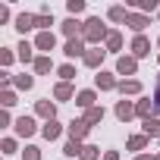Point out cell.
<instances>
[{
	"label": "cell",
	"instance_id": "cell-1",
	"mask_svg": "<svg viewBox=\"0 0 160 160\" xmlns=\"http://www.w3.org/2000/svg\"><path fill=\"white\" fill-rule=\"evenodd\" d=\"M107 35H110V28L101 22V16H91V19H85V28H82V41H85V44H91V47H101V41H107Z\"/></svg>",
	"mask_w": 160,
	"mask_h": 160
},
{
	"label": "cell",
	"instance_id": "cell-2",
	"mask_svg": "<svg viewBox=\"0 0 160 160\" xmlns=\"http://www.w3.org/2000/svg\"><path fill=\"white\" fill-rule=\"evenodd\" d=\"M66 132H69V138H72V141H82V144H85V138H88L91 126H88V122H85V116H82V119H72V122L66 126Z\"/></svg>",
	"mask_w": 160,
	"mask_h": 160
},
{
	"label": "cell",
	"instance_id": "cell-3",
	"mask_svg": "<svg viewBox=\"0 0 160 160\" xmlns=\"http://www.w3.org/2000/svg\"><path fill=\"white\" fill-rule=\"evenodd\" d=\"M13 129H16L19 138H32V135L38 132V122H35V116H19V119L13 122Z\"/></svg>",
	"mask_w": 160,
	"mask_h": 160
},
{
	"label": "cell",
	"instance_id": "cell-4",
	"mask_svg": "<svg viewBox=\"0 0 160 160\" xmlns=\"http://www.w3.org/2000/svg\"><path fill=\"white\" fill-rule=\"evenodd\" d=\"M94 88H98V91H116V88H119V82H116V75H113V72L101 69V72L94 75Z\"/></svg>",
	"mask_w": 160,
	"mask_h": 160
},
{
	"label": "cell",
	"instance_id": "cell-5",
	"mask_svg": "<svg viewBox=\"0 0 160 160\" xmlns=\"http://www.w3.org/2000/svg\"><path fill=\"white\" fill-rule=\"evenodd\" d=\"M135 72H138V60L132 53L116 57V75H135Z\"/></svg>",
	"mask_w": 160,
	"mask_h": 160
},
{
	"label": "cell",
	"instance_id": "cell-6",
	"mask_svg": "<svg viewBox=\"0 0 160 160\" xmlns=\"http://www.w3.org/2000/svg\"><path fill=\"white\" fill-rule=\"evenodd\" d=\"M135 116L144 122V119H151V116H157V104H154V98H141V101H135Z\"/></svg>",
	"mask_w": 160,
	"mask_h": 160
},
{
	"label": "cell",
	"instance_id": "cell-7",
	"mask_svg": "<svg viewBox=\"0 0 160 160\" xmlns=\"http://www.w3.org/2000/svg\"><path fill=\"white\" fill-rule=\"evenodd\" d=\"M85 50H88V47H85V41H82V38H69V41L63 44V57H66V60L85 57Z\"/></svg>",
	"mask_w": 160,
	"mask_h": 160
},
{
	"label": "cell",
	"instance_id": "cell-8",
	"mask_svg": "<svg viewBox=\"0 0 160 160\" xmlns=\"http://www.w3.org/2000/svg\"><path fill=\"white\" fill-rule=\"evenodd\" d=\"M129 50H132V57H135V60H144V57L151 53V41H148L144 35H135V38H132V44H129Z\"/></svg>",
	"mask_w": 160,
	"mask_h": 160
},
{
	"label": "cell",
	"instance_id": "cell-9",
	"mask_svg": "<svg viewBox=\"0 0 160 160\" xmlns=\"http://www.w3.org/2000/svg\"><path fill=\"white\" fill-rule=\"evenodd\" d=\"M104 57H107V50H104V47H88V50H85V57H82V63H85L88 69H101Z\"/></svg>",
	"mask_w": 160,
	"mask_h": 160
},
{
	"label": "cell",
	"instance_id": "cell-10",
	"mask_svg": "<svg viewBox=\"0 0 160 160\" xmlns=\"http://www.w3.org/2000/svg\"><path fill=\"white\" fill-rule=\"evenodd\" d=\"M32 28H38V13H19V16H16V32L25 35V32H32Z\"/></svg>",
	"mask_w": 160,
	"mask_h": 160
},
{
	"label": "cell",
	"instance_id": "cell-11",
	"mask_svg": "<svg viewBox=\"0 0 160 160\" xmlns=\"http://www.w3.org/2000/svg\"><path fill=\"white\" fill-rule=\"evenodd\" d=\"M126 25H129L135 35H144V28L151 25V19H148L144 13H132V10H129V19H126Z\"/></svg>",
	"mask_w": 160,
	"mask_h": 160
},
{
	"label": "cell",
	"instance_id": "cell-12",
	"mask_svg": "<svg viewBox=\"0 0 160 160\" xmlns=\"http://www.w3.org/2000/svg\"><path fill=\"white\" fill-rule=\"evenodd\" d=\"M35 47H38V50H44V53L50 57V50H57V35H53V32H38Z\"/></svg>",
	"mask_w": 160,
	"mask_h": 160
},
{
	"label": "cell",
	"instance_id": "cell-13",
	"mask_svg": "<svg viewBox=\"0 0 160 160\" xmlns=\"http://www.w3.org/2000/svg\"><path fill=\"white\" fill-rule=\"evenodd\" d=\"M35 113H38L44 122H50V119H57V104H53L50 98H44V101H38V104H35Z\"/></svg>",
	"mask_w": 160,
	"mask_h": 160
},
{
	"label": "cell",
	"instance_id": "cell-14",
	"mask_svg": "<svg viewBox=\"0 0 160 160\" xmlns=\"http://www.w3.org/2000/svg\"><path fill=\"white\" fill-rule=\"evenodd\" d=\"M113 113H116V119L119 122H129L132 116H135V101H116V107H113Z\"/></svg>",
	"mask_w": 160,
	"mask_h": 160
},
{
	"label": "cell",
	"instance_id": "cell-15",
	"mask_svg": "<svg viewBox=\"0 0 160 160\" xmlns=\"http://www.w3.org/2000/svg\"><path fill=\"white\" fill-rule=\"evenodd\" d=\"M82 28H85V22H78V19H72V16L63 19V25H60V32L66 35V41H69V38H82Z\"/></svg>",
	"mask_w": 160,
	"mask_h": 160
},
{
	"label": "cell",
	"instance_id": "cell-16",
	"mask_svg": "<svg viewBox=\"0 0 160 160\" xmlns=\"http://www.w3.org/2000/svg\"><path fill=\"white\" fill-rule=\"evenodd\" d=\"M75 107H82V110H91V107H98V91H94V88L78 91V94H75Z\"/></svg>",
	"mask_w": 160,
	"mask_h": 160
},
{
	"label": "cell",
	"instance_id": "cell-17",
	"mask_svg": "<svg viewBox=\"0 0 160 160\" xmlns=\"http://www.w3.org/2000/svg\"><path fill=\"white\" fill-rule=\"evenodd\" d=\"M53 101H75L72 82H57V85H53Z\"/></svg>",
	"mask_w": 160,
	"mask_h": 160
},
{
	"label": "cell",
	"instance_id": "cell-18",
	"mask_svg": "<svg viewBox=\"0 0 160 160\" xmlns=\"http://www.w3.org/2000/svg\"><path fill=\"white\" fill-rule=\"evenodd\" d=\"M116 91H119L122 98H135V94H141V82H138V78H122Z\"/></svg>",
	"mask_w": 160,
	"mask_h": 160
},
{
	"label": "cell",
	"instance_id": "cell-19",
	"mask_svg": "<svg viewBox=\"0 0 160 160\" xmlns=\"http://www.w3.org/2000/svg\"><path fill=\"white\" fill-rule=\"evenodd\" d=\"M35 50H38L35 44H28V41H19V47H16V57H19L22 63H35V60H38V57H35Z\"/></svg>",
	"mask_w": 160,
	"mask_h": 160
},
{
	"label": "cell",
	"instance_id": "cell-20",
	"mask_svg": "<svg viewBox=\"0 0 160 160\" xmlns=\"http://www.w3.org/2000/svg\"><path fill=\"white\" fill-rule=\"evenodd\" d=\"M41 135H44L47 141H57V138L63 135V126H60V119H50V122H44V126H41Z\"/></svg>",
	"mask_w": 160,
	"mask_h": 160
},
{
	"label": "cell",
	"instance_id": "cell-21",
	"mask_svg": "<svg viewBox=\"0 0 160 160\" xmlns=\"http://www.w3.org/2000/svg\"><path fill=\"white\" fill-rule=\"evenodd\" d=\"M104 50H107V53H119V50H122V35H119V32H110L107 41H104Z\"/></svg>",
	"mask_w": 160,
	"mask_h": 160
},
{
	"label": "cell",
	"instance_id": "cell-22",
	"mask_svg": "<svg viewBox=\"0 0 160 160\" xmlns=\"http://www.w3.org/2000/svg\"><path fill=\"white\" fill-rule=\"evenodd\" d=\"M104 116H107V110H104L101 104H98V107H91V110H85V122H88L91 129H94L98 122H104Z\"/></svg>",
	"mask_w": 160,
	"mask_h": 160
},
{
	"label": "cell",
	"instance_id": "cell-23",
	"mask_svg": "<svg viewBox=\"0 0 160 160\" xmlns=\"http://www.w3.org/2000/svg\"><path fill=\"white\" fill-rule=\"evenodd\" d=\"M141 135H148V138H160V119H157V116L144 119V122H141Z\"/></svg>",
	"mask_w": 160,
	"mask_h": 160
},
{
	"label": "cell",
	"instance_id": "cell-24",
	"mask_svg": "<svg viewBox=\"0 0 160 160\" xmlns=\"http://www.w3.org/2000/svg\"><path fill=\"white\" fill-rule=\"evenodd\" d=\"M32 66H35V72H38V75H47V72H53V60H50L47 53H41V57H38Z\"/></svg>",
	"mask_w": 160,
	"mask_h": 160
},
{
	"label": "cell",
	"instance_id": "cell-25",
	"mask_svg": "<svg viewBox=\"0 0 160 160\" xmlns=\"http://www.w3.org/2000/svg\"><path fill=\"white\" fill-rule=\"evenodd\" d=\"M13 85H16L19 91H32V88H35V75H28V72H22V75H13Z\"/></svg>",
	"mask_w": 160,
	"mask_h": 160
},
{
	"label": "cell",
	"instance_id": "cell-26",
	"mask_svg": "<svg viewBox=\"0 0 160 160\" xmlns=\"http://www.w3.org/2000/svg\"><path fill=\"white\" fill-rule=\"evenodd\" d=\"M148 141H151L148 135H132V138L126 141V148H129V151H135V154H141V151L148 148Z\"/></svg>",
	"mask_w": 160,
	"mask_h": 160
},
{
	"label": "cell",
	"instance_id": "cell-27",
	"mask_svg": "<svg viewBox=\"0 0 160 160\" xmlns=\"http://www.w3.org/2000/svg\"><path fill=\"white\" fill-rule=\"evenodd\" d=\"M132 7H135L138 13H144V16H148V13H154V10L160 13V3H157V0H132Z\"/></svg>",
	"mask_w": 160,
	"mask_h": 160
},
{
	"label": "cell",
	"instance_id": "cell-28",
	"mask_svg": "<svg viewBox=\"0 0 160 160\" xmlns=\"http://www.w3.org/2000/svg\"><path fill=\"white\" fill-rule=\"evenodd\" d=\"M107 19H110V22H126V19H129V10L116 3V7H110V10H107Z\"/></svg>",
	"mask_w": 160,
	"mask_h": 160
},
{
	"label": "cell",
	"instance_id": "cell-29",
	"mask_svg": "<svg viewBox=\"0 0 160 160\" xmlns=\"http://www.w3.org/2000/svg\"><path fill=\"white\" fill-rule=\"evenodd\" d=\"M82 148H85L82 141H72V138H69V141L63 144V154H66V157H82Z\"/></svg>",
	"mask_w": 160,
	"mask_h": 160
},
{
	"label": "cell",
	"instance_id": "cell-30",
	"mask_svg": "<svg viewBox=\"0 0 160 160\" xmlns=\"http://www.w3.org/2000/svg\"><path fill=\"white\" fill-rule=\"evenodd\" d=\"M78 160H104V157H101V148H98V144H85Z\"/></svg>",
	"mask_w": 160,
	"mask_h": 160
},
{
	"label": "cell",
	"instance_id": "cell-31",
	"mask_svg": "<svg viewBox=\"0 0 160 160\" xmlns=\"http://www.w3.org/2000/svg\"><path fill=\"white\" fill-rule=\"evenodd\" d=\"M57 75H60V82H72V78H75V66H72V63H63V66L57 69Z\"/></svg>",
	"mask_w": 160,
	"mask_h": 160
},
{
	"label": "cell",
	"instance_id": "cell-32",
	"mask_svg": "<svg viewBox=\"0 0 160 160\" xmlns=\"http://www.w3.org/2000/svg\"><path fill=\"white\" fill-rule=\"evenodd\" d=\"M0 104H3V110L16 107V91H13V88H7V91H0Z\"/></svg>",
	"mask_w": 160,
	"mask_h": 160
},
{
	"label": "cell",
	"instance_id": "cell-33",
	"mask_svg": "<svg viewBox=\"0 0 160 160\" xmlns=\"http://www.w3.org/2000/svg\"><path fill=\"white\" fill-rule=\"evenodd\" d=\"M53 25V13H38V32H50Z\"/></svg>",
	"mask_w": 160,
	"mask_h": 160
},
{
	"label": "cell",
	"instance_id": "cell-34",
	"mask_svg": "<svg viewBox=\"0 0 160 160\" xmlns=\"http://www.w3.org/2000/svg\"><path fill=\"white\" fill-rule=\"evenodd\" d=\"M13 60H19V57H16L10 47H0V66L7 69V66H13Z\"/></svg>",
	"mask_w": 160,
	"mask_h": 160
},
{
	"label": "cell",
	"instance_id": "cell-35",
	"mask_svg": "<svg viewBox=\"0 0 160 160\" xmlns=\"http://www.w3.org/2000/svg\"><path fill=\"white\" fill-rule=\"evenodd\" d=\"M66 10H69V16L75 19L78 13H85V0H69V3H66Z\"/></svg>",
	"mask_w": 160,
	"mask_h": 160
},
{
	"label": "cell",
	"instance_id": "cell-36",
	"mask_svg": "<svg viewBox=\"0 0 160 160\" xmlns=\"http://www.w3.org/2000/svg\"><path fill=\"white\" fill-rule=\"evenodd\" d=\"M0 151H3L7 157H10V154H16V151H19V144H16V138H3V141H0Z\"/></svg>",
	"mask_w": 160,
	"mask_h": 160
},
{
	"label": "cell",
	"instance_id": "cell-37",
	"mask_svg": "<svg viewBox=\"0 0 160 160\" xmlns=\"http://www.w3.org/2000/svg\"><path fill=\"white\" fill-rule=\"evenodd\" d=\"M22 160H41V148H35V144H25V151H22Z\"/></svg>",
	"mask_w": 160,
	"mask_h": 160
},
{
	"label": "cell",
	"instance_id": "cell-38",
	"mask_svg": "<svg viewBox=\"0 0 160 160\" xmlns=\"http://www.w3.org/2000/svg\"><path fill=\"white\" fill-rule=\"evenodd\" d=\"M154 104H157V113H160V75H157V82H154Z\"/></svg>",
	"mask_w": 160,
	"mask_h": 160
},
{
	"label": "cell",
	"instance_id": "cell-39",
	"mask_svg": "<svg viewBox=\"0 0 160 160\" xmlns=\"http://www.w3.org/2000/svg\"><path fill=\"white\" fill-rule=\"evenodd\" d=\"M13 122V116H10V110H3V113H0V126H10Z\"/></svg>",
	"mask_w": 160,
	"mask_h": 160
},
{
	"label": "cell",
	"instance_id": "cell-40",
	"mask_svg": "<svg viewBox=\"0 0 160 160\" xmlns=\"http://www.w3.org/2000/svg\"><path fill=\"white\" fill-rule=\"evenodd\" d=\"M3 22H10V10H7V7H0V25H3Z\"/></svg>",
	"mask_w": 160,
	"mask_h": 160
},
{
	"label": "cell",
	"instance_id": "cell-41",
	"mask_svg": "<svg viewBox=\"0 0 160 160\" xmlns=\"http://www.w3.org/2000/svg\"><path fill=\"white\" fill-rule=\"evenodd\" d=\"M104 160H119V151H107V154H104Z\"/></svg>",
	"mask_w": 160,
	"mask_h": 160
},
{
	"label": "cell",
	"instance_id": "cell-42",
	"mask_svg": "<svg viewBox=\"0 0 160 160\" xmlns=\"http://www.w3.org/2000/svg\"><path fill=\"white\" fill-rule=\"evenodd\" d=\"M135 160H157V157H151V154H135Z\"/></svg>",
	"mask_w": 160,
	"mask_h": 160
},
{
	"label": "cell",
	"instance_id": "cell-43",
	"mask_svg": "<svg viewBox=\"0 0 160 160\" xmlns=\"http://www.w3.org/2000/svg\"><path fill=\"white\" fill-rule=\"evenodd\" d=\"M157 44H160V38H157Z\"/></svg>",
	"mask_w": 160,
	"mask_h": 160
},
{
	"label": "cell",
	"instance_id": "cell-44",
	"mask_svg": "<svg viewBox=\"0 0 160 160\" xmlns=\"http://www.w3.org/2000/svg\"><path fill=\"white\" fill-rule=\"evenodd\" d=\"M157 63H160V57H157Z\"/></svg>",
	"mask_w": 160,
	"mask_h": 160
},
{
	"label": "cell",
	"instance_id": "cell-45",
	"mask_svg": "<svg viewBox=\"0 0 160 160\" xmlns=\"http://www.w3.org/2000/svg\"><path fill=\"white\" fill-rule=\"evenodd\" d=\"M157 160H160V154H157Z\"/></svg>",
	"mask_w": 160,
	"mask_h": 160
},
{
	"label": "cell",
	"instance_id": "cell-46",
	"mask_svg": "<svg viewBox=\"0 0 160 160\" xmlns=\"http://www.w3.org/2000/svg\"><path fill=\"white\" fill-rule=\"evenodd\" d=\"M157 16H160V13H157Z\"/></svg>",
	"mask_w": 160,
	"mask_h": 160
}]
</instances>
